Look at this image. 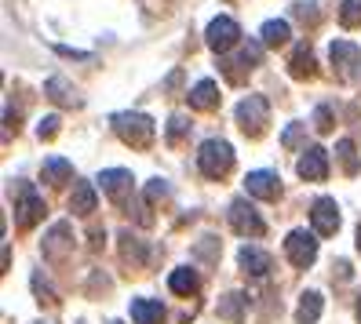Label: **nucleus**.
Listing matches in <instances>:
<instances>
[{"instance_id":"nucleus-40","label":"nucleus","mask_w":361,"mask_h":324,"mask_svg":"<svg viewBox=\"0 0 361 324\" xmlns=\"http://www.w3.org/2000/svg\"><path fill=\"white\" fill-rule=\"evenodd\" d=\"M114 324H121V320H114Z\"/></svg>"},{"instance_id":"nucleus-19","label":"nucleus","mask_w":361,"mask_h":324,"mask_svg":"<svg viewBox=\"0 0 361 324\" xmlns=\"http://www.w3.org/2000/svg\"><path fill=\"white\" fill-rule=\"evenodd\" d=\"M245 310H248V295H245V292H230V295H223V299H219V306H216V313H219L226 324H241V320H245Z\"/></svg>"},{"instance_id":"nucleus-39","label":"nucleus","mask_w":361,"mask_h":324,"mask_svg":"<svg viewBox=\"0 0 361 324\" xmlns=\"http://www.w3.org/2000/svg\"><path fill=\"white\" fill-rule=\"evenodd\" d=\"M357 324H361V295H357Z\"/></svg>"},{"instance_id":"nucleus-33","label":"nucleus","mask_w":361,"mask_h":324,"mask_svg":"<svg viewBox=\"0 0 361 324\" xmlns=\"http://www.w3.org/2000/svg\"><path fill=\"white\" fill-rule=\"evenodd\" d=\"M168 197V182L164 179H154L150 186H146V201H164Z\"/></svg>"},{"instance_id":"nucleus-38","label":"nucleus","mask_w":361,"mask_h":324,"mask_svg":"<svg viewBox=\"0 0 361 324\" xmlns=\"http://www.w3.org/2000/svg\"><path fill=\"white\" fill-rule=\"evenodd\" d=\"M357 251H361V223H357Z\"/></svg>"},{"instance_id":"nucleus-35","label":"nucleus","mask_w":361,"mask_h":324,"mask_svg":"<svg viewBox=\"0 0 361 324\" xmlns=\"http://www.w3.org/2000/svg\"><path fill=\"white\" fill-rule=\"evenodd\" d=\"M4 132H8V135H11V132H18V113L4 110Z\"/></svg>"},{"instance_id":"nucleus-20","label":"nucleus","mask_w":361,"mask_h":324,"mask_svg":"<svg viewBox=\"0 0 361 324\" xmlns=\"http://www.w3.org/2000/svg\"><path fill=\"white\" fill-rule=\"evenodd\" d=\"M168 288H172L176 295H197L201 292V277H197V270H190V266H179V270H172V277H168Z\"/></svg>"},{"instance_id":"nucleus-9","label":"nucleus","mask_w":361,"mask_h":324,"mask_svg":"<svg viewBox=\"0 0 361 324\" xmlns=\"http://www.w3.org/2000/svg\"><path fill=\"white\" fill-rule=\"evenodd\" d=\"M310 223H314V233L317 237H332L339 230V204L332 197H317L310 204Z\"/></svg>"},{"instance_id":"nucleus-29","label":"nucleus","mask_w":361,"mask_h":324,"mask_svg":"<svg viewBox=\"0 0 361 324\" xmlns=\"http://www.w3.org/2000/svg\"><path fill=\"white\" fill-rule=\"evenodd\" d=\"M332 124H336L332 110H329V106H317V110H314V132L329 135V132H332Z\"/></svg>"},{"instance_id":"nucleus-4","label":"nucleus","mask_w":361,"mask_h":324,"mask_svg":"<svg viewBox=\"0 0 361 324\" xmlns=\"http://www.w3.org/2000/svg\"><path fill=\"white\" fill-rule=\"evenodd\" d=\"M270 124V106L263 95H248L238 102V127L248 135V139H259Z\"/></svg>"},{"instance_id":"nucleus-25","label":"nucleus","mask_w":361,"mask_h":324,"mask_svg":"<svg viewBox=\"0 0 361 324\" xmlns=\"http://www.w3.org/2000/svg\"><path fill=\"white\" fill-rule=\"evenodd\" d=\"M259 37H263V44H267V48H281V44H288L292 30H288L285 18H270V23H263Z\"/></svg>"},{"instance_id":"nucleus-34","label":"nucleus","mask_w":361,"mask_h":324,"mask_svg":"<svg viewBox=\"0 0 361 324\" xmlns=\"http://www.w3.org/2000/svg\"><path fill=\"white\" fill-rule=\"evenodd\" d=\"M216 248H219V241H216V237H201V244H197V255H204V258H208V263H212V258H216V255H219Z\"/></svg>"},{"instance_id":"nucleus-2","label":"nucleus","mask_w":361,"mask_h":324,"mask_svg":"<svg viewBox=\"0 0 361 324\" xmlns=\"http://www.w3.org/2000/svg\"><path fill=\"white\" fill-rule=\"evenodd\" d=\"M11 197H15V223L18 230H30L37 226L40 219H44V197L33 189V182H23V179H15L11 182Z\"/></svg>"},{"instance_id":"nucleus-27","label":"nucleus","mask_w":361,"mask_h":324,"mask_svg":"<svg viewBox=\"0 0 361 324\" xmlns=\"http://www.w3.org/2000/svg\"><path fill=\"white\" fill-rule=\"evenodd\" d=\"M186 132H190V120H186L183 113L168 117V142H172V146H179V142L186 139Z\"/></svg>"},{"instance_id":"nucleus-31","label":"nucleus","mask_w":361,"mask_h":324,"mask_svg":"<svg viewBox=\"0 0 361 324\" xmlns=\"http://www.w3.org/2000/svg\"><path fill=\"white\" fill-rule=\"evenodd\" d=\"M121 255H124V258H135V263H142V244L135 241L132 233H121Z\"/></svg>"},{"instance_id":"nucleus-17","label":"nucleus","mask_w":361,"mask_h":324,"mask_svg":"<svg viewBox=\"0 0 361 324\" xmlns=\"http://www.w3.org/2000/svg\"><path fill=\"white\" fill-rule=\"evenodd\" d=\"M288 73H292L295 80H310V77L317 73V66H314V51H310L307 40H303V44H295V51H292V58H288Z\"/></svg>"},{"instance_id":"nucleus-7","label":"nucleus","mask_w":361,"mask_h":324,"mask_svg":"<svg viewBox=\"0 0 361 324\" xmlns=\"http://www.w3.org/2000/svg\"><path fill=\"white\" fill-rule=\"evenodd\" d=\"M230 226H233V233H241V237H263L267 233V223L259 219V211L252 208L245 197H238L230 204Z\"/></svg>"},{"instance_id":"nucleus-6","label":"nucleus","mask_w":361,"mask_h":324,"mask_svg":"<svg viewBox=\"0 0 361 324\" xmlns=\"http://www.w3.org/2000/svg\"><path fill=\"white\" fill-rule=\"evenodd\" d=\"M285 255H288V263L295 270H307L314 266V258H317V237L307 233V230H292L285 237Z\"/></svg>"},{"instance_id":"nucleus-15","label":"nucleus","mask_w":361,"mask_h":324,"mask_svg":"<svg viewBox=\"0 0 361 324\" xmlns=\"http://www.w3.org/2000/svg\"><path fill=\"white\" fill-rule=\"evenodd\" d=\"M238 266H241V273H248V277H267V273L274 270L270 255L259 251V248H252V244H245V248L238 251Z\"/></svg>"},{"instance_id":"nucleus-18","label":"nucleus","mask_w":361,"mask_h":324,"mask_svg":"<svg viewBox=\"0 0 361 324\" xmlns=\"http://www.w3.org/2000/svg\"><path fill=\"white\" fill-rule=\"evenodd\" d=\"M99 208V193L92 182H73V193H70V211L73 215H92Z\"/></svg>"},{"instance_id":"nucleus-36","label":"nucleus","mask_w":361,"mask_h":324,"mask_svg":"<svg viewBox=\"0 0 361 324\" xmlns=\"http://www.w3.org/2000/svg\"><path fill=\"white\" fill-rule=\"evenodd\" d=\"M55 51H59V55H66V58H88V51H77V48H66V44H59Z\"/></svg>"},{"instance_id":"nucleus-5","label":"nucleus","mask_w":361,"mask_h":324,"mask_svg":"<svg viewBox=\"0 0 361 324\" xmlns=\"http://www.w3.org/2000/svg\"><path fill=\"white\" fill-rule=\"evenodd\" d=\"M204 44L216 51V55H226V51H233V48L241 44V26L233 23V18H226V15L212 18L208 30H204Z\"/></svg>"},{"instance_id":"nucleus-22","label":"nucleus","mask_w":361,"mask_h":324,"mask_svg":"<svg viewBox=\"0 0 361 324\" xmlns=\"http://www.w3.org/2000/svg\"><path fill=\"white\" fill-rule=\"evenodd\" d=\"M44 95H48L51 102H59V106H80V95L73 92V84H70L66 77H48Z\"/></svg>"},{"instance_id":"nucleus-32","label":"nucleus","mask_w":361,"mask_h":324,"mask_svg":"<svg viewBox=\"0 0 361 324\" xmlns=\"http://www.w3.org/2000/svg\"><path fill=\"white\" fill-rule=\"evenodd\" d=\"M59 124H62L59 117H44V120L37 124V139H40V142H51V139L59 135Z\"/></svg>"},{"instance_id":"nucleus-8","label":"nucleus","mask_w":361,"mask_h":324,"mask_svg":"<svg viewBox=\"0 0 361 324\" xmlns=\"http://www.w3.org/2000/svg\"><path fill=\"white\" fill-rule=\"evenodd\" d=\"M329 55H332V66L339 70V77H343V80H354L361 73V48L350 44V40H332Z\"/></svg>"},{"instance_id":"nucleus-3","label":"nucleus","mask_w":361,"mask_h":324,"mask_svg":"<svg viewBox=\"0 0 361 324\" xmlns=\"http://www.w3.org/2000/svg\"><path fill=\"white\" fill-rule=\"evenodd\" d=\"M197 168H201L204 179H223V175H230V168H233V146H230L226 139H208V142H201V149H197Z\"/></svg>"},{"instance_id":"nucleus-21","label":"nucleus","mask_w":361,"mask_h":324,"mask_svg":"<svg viewBox=\"0 0 361 324\" xmlns=\"http://www.w3.org/2000/svg\"><path fill=\"white\" fill-rule=\"evenodd\" d=\"M322 310H325L322 292H303L300 295V306H295V324H317Z\"/></svg>"},{"instance_id":"nucleus-23","label":"nucleus","mask_w":361,"mask_h":324,"mask_svg":"<svg viewBox=\"0 0 361 324\" xmlns=\"http://www.w3.org/2000/svg\"><path fill=\"white\" fill-rule=\"evenodd\" d=\"M132 320L135 324H164V306L157 299H132Z\"/></svg>"},{"instance_id":"nucleus-13","label":"nucleus","mask_w":361,"mask_h":324,"mask_svg":"<svg viewBox=\"0 0 361 324\" xmlns=\"http://www.w3.org/2000/svg\"><path fill=\"white\" fill-rule=\"evenodd\" d=\"M132 171H124V168H106L102 175H99V186H102V193L110 201H117V204H124L128 201V193H132Z\"/></svg>"},{"instance_id":"nucleus-28","label":"nucleus","mask_w":361,"mask_h":324,"mask_svg":"<svg viewBox=\"0 0 361 324\" xmlns=\"http://www.w3.org/2000/svg\"><path fill=\"white\" fill-rule=\"evenodd\" d=\"M339 23L347 30L361 26V0H343V8H339Z\"/></svg>"},{"instance_id":"nucleus-37","label":"nucleus","mask_w":361,"mask_h":324,"mask_svg":"<svg viewBox=\"0 0 361 324\" xmlns=\"http://www.w3.org/2000/svg\"><path fill=\"white\" fill-rule=\"evenodd\" d=\"M332 270H336V277H339V280H347V277H350V263H347V258H339V263H336Z\"/></svg>"},{"instance_id":"nucleus-10","label":"nucleus","mask_w":361,"mask_h":324,"mask_svg":"<svg viewBox=\"0 0 361 324\" xmlns=\"http://www.w3.org/2000/svg\"><path fill=\"white\" fill-rule=\"evenodd\" d=\"M245 189H248V197L278 201L281 197V175H278V171H248V175H245Z\"/></svg>"},{"instance_id":"nucleus-26","label":"nucleus","mask_w":361,"mask_h":324,"mask_svg":"<svg viewBox=\"0 0 361 324\" xmlns=\"http://www.w3.org/2000/svg\"><path fill=\"white\" fill-rule=\"evenodd\" d=\"M336 154H339V161H343V171H347V175H357V168H361L357 146H354L350 139H339V142H336Z\"/></svg>"},{"instance_id":"nucleus-1","label":"nucleus","mask_w":361,"mask_h":324,"mask_svg":"<svg viewBox=\"0 0 361 324\" xmlns=\"http://www.w3.org/2000/svg\"><path fill=\"white\" fill-rule=\"evenodd\" d=\"M110 124H114L117 139L124 146H132V149H146V146L154 142V135H157V124L146 117V113H114Z\"/></svg>"},{"instance_id":"nucleus-11","label":"nucleus","mask_w":361,"mask_h":324,"mask_svg":"<svg viewBox=\"0 0 361 324\" xmlns=\"http://www.w3.org/2000/svg\"><path fill=\"white\" fill-rule=\"evenodd\" d=\"M259 58H263V48H259V44H245V48L238 51V58H223L219 66H223L226 80H233V84H238L245 73H252V70L259 66Z\"/></svg>"},{"instance_id":"nucleus-30","label":"nucleus","mask_w":361,"mask_h":324,"mask_svg":"<svg viewBox=\"0 0 361 324\" xmlns=\"http://www.w3.org/2000/svg\"><path fill=\"white\" fill-rule=\"evenodd\" d=\"M303 132H307V124H288V127H285V135H281V146H285V149H300Z\"/></svg>"},{"instance_id":"nucleus-12","label":"nucleus","mask_w":361,"mask_h":324,"mask_svg":"<svg viewBox=\"0 0 361 324\" xmlns=\"http://www.w3.org/2000/svg\"><path fill=\"white\" fill-rule=\"evenodd\" d=\"M295 171H300V179H307V182H325L329 179V154H325L322 146L303 149V157H300V164H295Z\"/></svg>"},{"instance_id":"nucleus-14","label":"nucleus","mask_w":361,"mask_h":324,"mask_svg":"<svg viewBox=\"0 0 361 324\" xmlns=\"http://www.w3.org/2000/svg\"><path fill=\"white\" fill-rule=\"evenodd\" d=\"M186 99H190V106H194V110H201V113H212L219 106V84L216 80H197L194 88L186 92Z\"/></svg>"},{"instance_id":"nucleus-24","label":"nucleus","mask_w":361,"mask_h":324,"mask_svg":"<svg viewBox=\"0 0 361 324\" xmlns=\"http://www.w3.org/2000/svg\"><path fill=\"white\" fill-rule=\"evenodd\" d=\"M40 175H44V182H51V186H62V182L73 179V164L62 161V157H48L44 168H40Z\"/></svg>"},{"instance_id":"nucleus-16","label":"nucleus","mask_w":361,"mask_h":324,"mask_svg":"<svg viewBox=\"0 0 361 324\" xmlns=\"http://www.w3.org/2000/svg\"><path fill=\"white\" fill-rule=\"evenodd\" d=\"M70 248H73V241H70V223H55L51 233H48V241H44V258L59 263V258L66 255Z\"/></svg>"}]
</instances>
